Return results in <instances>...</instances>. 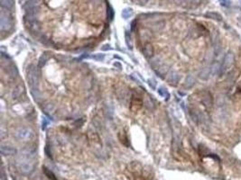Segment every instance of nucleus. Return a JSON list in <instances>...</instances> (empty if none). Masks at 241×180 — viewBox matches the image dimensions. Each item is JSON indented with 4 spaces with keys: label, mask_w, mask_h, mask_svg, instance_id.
Wrapping results in <instances>:
<instances>
[{
    "label": "nucleus",
    "mask_w": 241,
    "mask_h": 180,
    "mask_svg": "<svg viewBox=\"0 0 241 180\" xmlns=\"http://www.w3.org/2000/svg\"><path fill=\"white\" fill-rule=\"evenodd\" d=\"M32 136V131L26 127H19L15 131V137L18 140H26L30 139Z\"/></svg>",
    "instance_id": "obj_1"
},
{
    "label": "nucleus",
    "mask_w": 241,
    "mask_h": 180,
    "mask_svg": "<svg viewBox=\"0 0 241 180\" xmlns=\"http://www.w3.org/2000/svg\"><path fill=\"white\" fill-rule=\"evenodd\" d=\"M27 80L29 82V85H30L31 88H32V92L33 91H37V88H36V86H37V82H38V79H37V73H36V70L35 69H31L28 72V76H27Z\"/></svg>",
    "instance_id": "obj_2"
},
{
    "label": "nucleus",
    "mask_w": 241,
    "mask_h": 180,
    "mask_svg": "<svg viewBox=\"0 0 241 180\" xmlns=\"http://www.w3.org/2000/svg\"><path fill=\"white\" fill-rule=\"evenodd\" d=\"M233 61H234V55L231 53V52H229L225 58H224V60H223V63H222V66H221V72H225L228 69H230L231 67V65L233 64Z\"/></svg>",
    "instance_id": "obj_3"
},
{
    "label": "nucleus",
    "mask_w": 241,
    "mask_h": 180,
    "mask_svg": "<svg viewBox=\"0 0 241 180\" xmlns=\"http://www.w3.org/2000/svg\"><path fill=\"white\" fill-rule=\"evenodd\" d=\"M130 108L131 110L133 112H136L138 111L141 108L142 106V100L138 96H133L132 99H131V104H130Z\"/></svg>",
    "instance_id": "obj_4"
},
{
    "label": "nucleus",
    "mask_w": 241,
    "mask_h": 180,
    "mask_svg": "<svg viewBox=\"0 0 241 180\" xmlns=\"http://www.w3.org/2000/svg\"><path fill=\"white\" fill-rule=\"evenodd\" d=\"M180 79H181V76L176 73V72H171L167 78V81L169 82V84L172 85V86H176L178 85L179 81H180Z\"/></svg>",
    "instance_id": "obj_5"
},
{
    "label": "nucleus",
    "mask_w": 241,
    "mask_h": 180,
    "mask_svg": "<svg viewBox=\"0 0 241 180\" xmlns=\"http://www.w3.org/2000/svg\"><path fill=\"white\" fill-rule=\"evenodd\" d=\"M24 92H25V87H24V85H23V84H19V85H17V86L15 88V89L13 91V93H12V97H13L14 99H16V98L20 97Z\"/></svg>",
    "instance_id": "obj_6"
},
{
    "label": "nucleus",
    "mask_w": 241,
    "mask_h": 180,
    "mask_svg": "<svg viewBox=\"0 0 241 180\" xmlns=\"http://www.w3.org/2000/svg\"><path fill=\"white\" fill-rule=\"evenodd\" d=\"M143 53H144V55H145V58H147V59L152 58V57L154 56V49L153 45H152V44H149V43L146 44V45L144 47Z\"/></svg>",
    "instance_id": "obj_7"
},
{
    "label": "nucleus",
    "mask_w": 241,
    "mask_h": 180,
    "mask_svg": "<svg viewBox=\"0 0 241 180\" xmlns=\"http://www.w3.org/2000/svg\"><path fill=\"white\" fill-rule=\"evenodd\" d=\"M1 153L4 156H12L16 153V150L12 148V147H7V146H1Z\"/></svg>",
    "instance_id": "obj_8"
},
{
    "label": "nucleus",
    "mask_w": 241,
    "mask_h": 180,
    "mask_svg": "<svg viewBox=\"0 0 241 180\" xmlns=\"http://www.w3.org/2000/svg\"><path fill=\"white\" fill-rule=\"evenodd\" d=\"M194 84H195V79H194L192 76H188L186 80H185V82H184L183 87H184L185 88L189 89V88H191L194 86Z\"/></svg>",
    "instance_id": "obj_9"
},
{
    "label": "nucleus",
    "mask_w": 241,
    "mask_h": 180,
    "mask_svg": "<svg viewBox=\"0 0 241 180\" xmlns=\"http://www.w3.org/2000/svg\"><path fill=\"white\" fill-rule=\"evenodd\" d=\"M210 75H211V69H209V68L203 69V70H201V73L199 74L200 78H201V79H207L210 77Z\"/></svg>",
    "instance_id": "obj_10"
},
{
    "label": "nucleus",
    "mask_w": 241,
    "mask_h": 180,
    "mask_svg": "<svg viewBox=\"0 0 241 180\" xmlns=\"http://www.w3.org/2000/svg\"><path fill=\"white\" fill-rule=\"evenodd\" d=\"M158 94L160 95L162 97H163L165 100H168L170 97V94L168 93V91L165 89L164 88H158Z\"/></svg>",
    "instance_id": "obj_11"
},
{
    "label": "nucleus",
    "mask_w": 241,
    "mask_h": 180,
    "mask_svg": "<svg viewBox=\"0 0 241 180\" xmlns=\"http://www.w3.org/2000/svg\"><path fill=\"white\" fill-rule=\"evenodd\" d=\"M42 169H43V172H44V174H45V175H46V176H47V177H48V178H49L50 179H51V180H57V179H56V178H55V176H54V174H53V173H52L51 171H50V170H49V169H47L46 168H43Z\"/></svg>",
    "instance_id": "obj_12"
},
{
    "label": "nucleus",
    "mask_w": 241,
    "mask_h": 180,
    "mask_svg": "<svg viewBox=\"0 0 241 180\" xmlns=\"http://www.w3.org/2000/svg\"><path fill=\"white\" fill-rule=\"evenodd\" d=\"M47 60H48V56H47L46 54H43L40 58V60H39V64H38L39 68H42V67L46 63Z\"/></svg>",
    "instance_id": "obj_13"
},
{
    "label": "nucleus",
    "mask_w": 241,
    "mask_h": 180,
    "mask_svg": "<svg viewBox=\"0 0 241 180\" xmlns=\"http://www.w3.org/2000/svg\"><path fill=\"white\" fill-rule=\"evenodd\" d=\"M219 70H221V69H220V66H219L218 64H214V65L211 67V75H216V74L219 72Z\"/></svg>",
    "instance_id": "obj_14"
},
{
    "label": "nucleus",
    "mask_w": 241,
    "mask_h": 180,
    "mask_svg": "<svg viewBox=\"0 0 241 180\" xmlns=\"http://www.w3.org/2000/svg\"><path fill=\"white\" fill-rule=\"evenodd\" d=\"M93 60H97V61H102V60H104L105 59V55L104 54H95V55H93L92 57H91Z\"/></svg>",
    "instance_id": "obj_15"
},
{
    "label": "nucleus",
    "mask_w": 241,
    "mask_h": 180,
    "mask_svg": "<svg viewBox=\"0 0 241 180\" xmlns=\"http://www.w3.org/2000/svg\"><path fill=\"white\" fill-rule=\"evenodd\" d=\"M48 124H49V120H48L47 118H43V120H42V130H45V129H46V127L48 126Z\"/></svg>",
    "instance_id": "obj_16"
},
{
    "label": "nucleus",
    "mask_w": 241,
    "mask_h": 180,
    "mask_svg": "<svg viewBox=\"0 0 241 180\" xmlns=\"http://www.w3.org/2000/svg\"><path fill=\"white\" fill-rule=\"evenodd\" d=\"M148 82H149V83H148V84H149V86H150L153 89H154V88H155V87H156V82H155L154 79H149L148 80Z\"/></svg>",
    "instance_id": "obj_17"
},
{
    "label": "nucleus",
    "mask_w": 241,
    "mask_h": 180,
    "mask_svg": "<svg viewBox=\"0 0 241 180\" xmlns=\"http://www.w3.org/2000/svg\"><path fill=\"white\" fill-rule=\"evenodd\" d=\"M126 39H127V40H126V42H127V46H128L129 48H131V47H132V44H131V42H129V41L131 40V38H129V37H128V34H127V33L126 34Z\"/></svg>",
    "instance_id": "obj_18"
},
{
    "label": "nucleus",
    "mask_w": 241,
    "mask_h": 180,
    "mask_svg": "<svg viewBox=\"0 0 241 180\" xmlns=\"http://www.w3.org/2000/svg\"><path fill=\"white\" fill-rule=\"evenodd\" d=\"M0 180H7V178H6V175H5L4 170H2V171H1V179Z\"/></svg>",
    "instance_id": "obj_19"
},
{
    "label": "nucleus",
    "mask_w": 241,
    "mask_h": 180,
    "mask_svg": "<svg viewBox=\"0 0 241 180\" xmlns=\"http://www.w3.org/2000/svg\"><path fill=\"white\" fill-rule=\"evenodd\" d=\"M109 47H110V46H109V45H108V44H107V45H104V48H102V50H109Z\"/></svg>",
    "instance_id": "obj_20"
}]
</instances>
